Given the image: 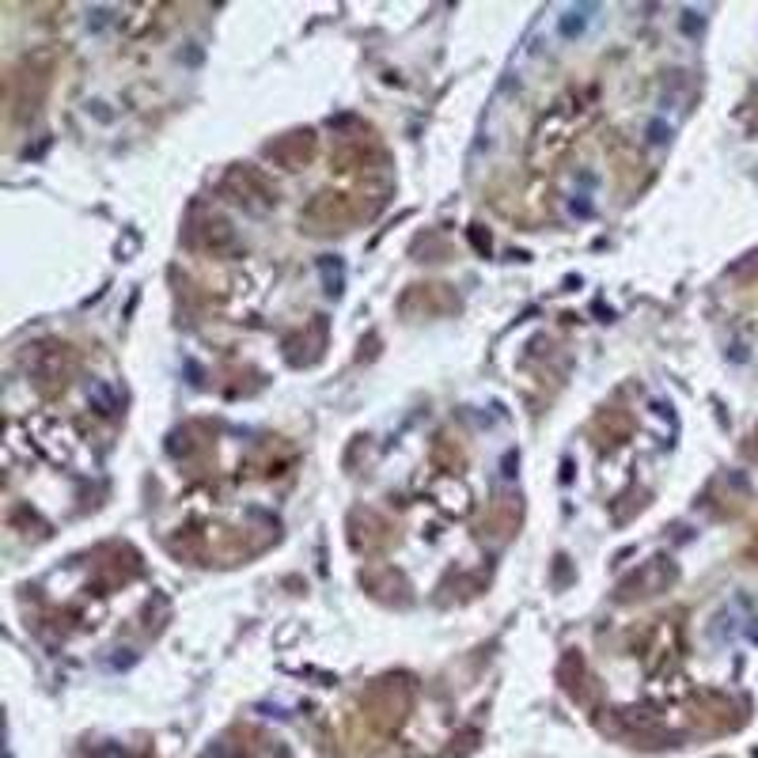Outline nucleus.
Here are the masks:
<instances>
[{
    "label": "nucleus",
    "instance_id": "1",
    "mask_svg": "<svg viewBox=\"0 0 758 758\" xmlns=\"http://www.w3.org/2000/svg\"><path fill=\"white\" fill-rule=\"evenodd\" d=\"M592 12V8H580V12H569L565 19H561V35L565 38H572V35H580L584 30V15Z\"/></svg>",
    "mask_w": 758,
    "mask_h": 758
}]
</instances>
